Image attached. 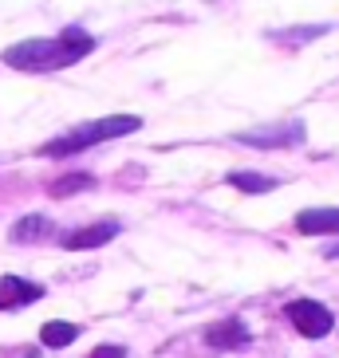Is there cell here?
Returning <instances> with one entry per match:
<instances>
[{
    "instance_id": "cell-1",
    "label": "cell",
    "mask_w": 339,
    "mask_h": 358,
    "mask_svg": "<svg viewBox=\"0 0 339 358\" xmlns=\"http://www.w3.org/2000/svg\"><path fill=\"white\" fill-rule=\"evenodd\" d=\"M95 52V36L83 32V28H64L52 40H24L12 43L4 52V64L16 67V71H55V67H71L79 64L83 55Z\"/></svg>"
},
{
    "instance_id": "cell-4",
    "label": "cell",
    "mask_w": 339,
    "mask_h": 358,
    "mask_svg": "<svg viewBox=\"0 0 339 358\" xmlns=\"http://www.w3.org/2000/svg\"><path fill=\"white\" fill-rule=\"evenodd\" d=\"M288 319H292V327H296L304 338H324L335 327V319H331V311L324 303H312V299H296V303H288Z\"/></svg>"
},
{
    "instance_id": "cell-8",
    "label": "cell",
    "mask_w": 339,
    "mask_h": 358,
    "mask_svg": "<svg viewBox=\"0 0 339 358\" xmlns=\"http://www.w3.org/2000/svg\"><path fill=\"white\" fill-rule=\"evenodd\" d=\"M244 338H249V327L241 323V319H225V323H217V327H209L205 331V343L209 347H244Z\"/></svg>"
},
{
    "instance_id": "cell-3",
    "label": "cell",
    "mask_w": 339,
    "mask_h": 358,
    "mask_svg": "<svg viewBox=\"0 0 339 358\" xmlns=\"http://www.w3.org/2000/svg\"><path fill=\"white\" fill-rule=\"evenodd\" d=\"M237 142L261 146V150H288V146H300L304 142V122L300 118H288V122H272V127H261V130H241Z\"/></svg>"
},
{
    "instance_id": "cell-10",
    "label": "cell",
    "mask_w": 339,
    "mask_h": 358,
    "mask_svg": "<svg viewBox=\"0 0 339 358\" xmlns=\"http://www.w3.org/2000/svg\"><path fill=\"white\" fill-rule=\"evenodd\" d=\"M40 338H43V347L60 350V347H67V343H75V338H79V327L64 323V319H52V323L40 327Z\"/></svg>"
},
{
    "instance_id": "cell-5",
    "label": "cell",
    "mask_w": 339,
    "mask_h": 358,
    "mask_svg": "<svg viewBox=\"0 0 339 358\" xmlns=\"http://www.w3.org/2000/svg\"><path fill=\"white\" fill-rule=\"evenodd\" d=\"M43 299V287L24 280V275H0V311H16V307H28Z\"/></svg>"
},
{
    "instance_id": "cell-13",
    "label": "cell",
    "mask_w": 339,
    "mask_h": 358,
    "mask_svg": "<svg viewBox=\"0 0 339 358\" xmlns=\"http://www.w3.org/2000/svg\"><path fill=\"white\" fill-rule=\"evenodd\" d=\"M328 28L319 24V28H300V32H272V40H280V43H300V40H316V36H324Z\"/></svg>"
},
{
    "instance_id": "cell-2",
    "label": "cell",
    "mask_w": 339,
    "mask_h": 358,
    "mask_svg": "<svg viewBox=\"0 0 339 358\" xmlns=\"http://www.w3.org/2000/svg\"><path fill=\"white\" fill-rule=\"evenodd\" d=\"M142 127L138 115H111V118H95V122H83V127L67 130V134L52 138L48 146L40 150L43 158H67V154H79V150H91L99 142H111V138H123V134H134Z\"/></svg>"
},
{
    "instance_id": "cell-7",
    "label": "cell",
    "mask_w": 339,
    "mask_h": 358,
    "mask_svg": "<svg viewBox=\"0 0 339 358\" xmlns=\"http://www.w3.org/2000/svg\"><path fill=\"white\" fill-rule=\"evenodd\" d=\"M296 229L304 236H328V232H339V209H307L296 217Z\"/></svg>"
},
{
    "instance_id": "cell-11",
    "label": "cell",
    "mask_w": 339,
    "mask_h": 358,
    "mask_svg": "<svg viewBox=\"0 0 339 358\" xmlns=\"http://www.w3.org/2000/svg\"><path fill=\"white\" fill-rule=\"evenodd\" d=\"M229 185L233 189H244V193H272L280 181L268 178V173H249V169H233L229 173Z\"/></svg>"
},
{
    "instance_id": "cell-6",
    "label": "cell",
    "mask_w": 339,
    "mask_h": 358,
    "mask_svg": "<svg viewBox=\"0 0 339 358\" xmlns=\"http://www.w3.org/2000/svg\"><path fill=\"white\" fill-rule=\"evenodd\" d=\"M118 236V221H99V224H87V229H75L64 236V248L71 252H87V248H99V244L115 241Z\"/></svg>"
},
{
    "instance_id": "cell-14",
    "label": "cell",
    "mask_w": 339,
    "mask_h": 358,
    "mask_svg": "<svg viewBox=\"0 0 339 358\" xmlns=\"http://www.w3.org/2000/svg\"><path fill=\"white\" fill-rule=\"evenodd\" d=\"M87 358H127V347H115V343H103V347H95Z\"/></svg>"
},
{
    "instance_id": "cell-9",
    "label": "cell",
    "mask_w": 339,
    "mask_h": 358,
    "mask_svg": "<svg viewBox=\"0 0 339 358\" xmlns=\"http://www.w3.org/2000/svg\"><path fill=\"white\" fill-rule=\"evenodd\" d=\"M48 232H52V221L40 217V213H28V217H20V221L12 224V241L16 244H32V241H43Z\"/></svg>"
},
{
    "instance_id": "cell-12",
    "label": "cell",
    "mask_w": 339,
    "mask_h": 358,
    "mask_svg": "<svg viewBox=\"0 0 339 358\" xmlns=\"http://www.w3.org/2000/svg\"><path fill=\"white\" fill-rule=\"evenodd\" d=\"M91 185H95V178H91V173H67V178L52 181V185H48V193H52V197H71V193H83V189H91Z\"/></svg>"
}]
</instances>
